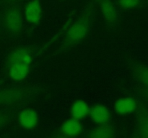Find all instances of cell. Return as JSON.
<instances>
[{
	"label": "cell",
	"mask_w": 148,
	"mask_h": 138,
	"mask_svg": "<svg viewBox=\"0 0 148 138\" xmlns=\"http://www.w3.org/2000/svg\"><path fill=\"white\" fill-rule=\"evenodd\" d=\"M94 14V4L90 2L84 9L79 17L69 24L56 53L62 54L69 51L88 36L93 22Z\"/></svg>",
	"instance_id": "cell-1"
},
{
	"label": "cell",
	"mask_w": 148,
	"mask_h": 138,
	"mask_svg": "<svg viewBox=\"0 0 148 138\" xmlns=\"http://www.w3.org/2000/svg\"><path fill=\"white\" fill-rule=\"evenodd\" d=\"M3 27L10 34L19 35L23 32V15L17 7H11L5 10L1 19Z\"/></svg>",
	"instance_id": "cell-2"
},
{
	"label": "cell",
	"mask_w": 148,
	"mask_h": 138,
	"mask_svg": "<svg viewBox=\"0 0 148 138\" xmlns=\"http://www.w3.org/2000/svg\"><path fill=\"white\" fill-rule=\"evenodd\" d=\"M27 88L16 87L0 89V106H12L23 101L30 96Z\"/></svg>",
	"instance_id": "cell-3"
},
{
	"label": "cell",
	"mask_w": 148,
	"mask_h": 138,
	"mask_svg": "<svg viewBox=\"0 0 148 138\" xmlns=\"http://www.w3.org/2000/svg\"><path fill=\"white\" fill-rule=\"evenodd\" d=\"M104 22L109 27H115L119 22V13L113 0H95Z\"/></svg>",
	"instance_id": "cell-4"
},
{
	"label": "cell",
	"mask_w": 148,
	"mask_h": 138,
	"mask_svg": "<svg viewBox=\"0 0 148 138\" xmlns=\"http://www.w3.org/2000/svg\"><path fill=\"white\" fill-rule=\"evenodd\" d=\"M24 17L31 24H38L43 14L41 0H31L25 5L23 12Z\"/></svg>",
	"instance_id": "cell-5"
},
{
	"label": "cell",
	"mask_w": 148,
	"mask_h": 138,
	"mask_svg": "<svg viewBox=\"0 0 148 138\" xmlns=\"http://www.w3.org/2000/svg\"><path fill=\"white\" fill-rule=\"evenodd\" d=\"M33 48L30 46L18 47L13 50L9 55L7 64L12 63H23L31 65L33 61Z\"/></svg>",
	"instance_id": "cell-6"
},
{
	"label": "cell",
	"mask_w": 148,
	"mask_h": 138,
	"mask_svg": "<svg viewBox=\"0 0 148 138\" xmlns=\"http://www.w3.org/2000/svg\"><path fill=\"white\" fill-rule=\"evenodd\" d=\"M89 116L95 124H107L111 119V112L106 105L96 103L90 107Z\"/></svg>",
	"instance_id": "cell-7"
},
{
	"label": "cell",
	"mask_w": 148,
	"mask_h": 138,
	"mask_svg": "<svg viewBox=\"0 0 148 138\" xmlns=\"http://www.w3.org/2000/svg\"><path fill=\"white\" fill-rule=\"evenodd\" d=\"M135 112V136L137 137L148 138V109L143 105H138Z\"/></svg>",
	"instance_id": "cell-8"
},
{
	"label": "cell",
	"mask_w": 148,
	"mask_h": 138,
	"mask_svg": "<svg viewBox=\"0 0 148 138\" xmlns=\"http://www.w3.org/2000/svg\"><path fill=\"white\" fill-rule=\"evenodd\" d=\"M138 102L132 96H124L117 99L114 103L116 113L121 116L131 114L136 112L138 107Z\"/></svg>",
	"instance_id": "cell-9"
},
{
	"label": "cell",
	"mask_w": 148,
	"mask_h": 138,
	"mask_svg": "<svg viewBox=\"0 0 148 138\" xmlns=\"http://www.w3.org/2000/svg\"><path fill=\"white\" fill-rule=\"evenodd\" d=\"M132 72L140 84V93L148 100V66L134 64L132 67Z\"/></svg>",
	"instance_id": "cell-10"
},
{
	"label": "cell",
	"mask_w": 148,
	"mask_h": 138,
	"mask_svg": "<svg viewBox=\"0 0 148 138\" xmlns=\"http://www.w3.org/2000/svg\"><path fill=\"white\" fill-rule=\"evenodd\" d=\"M18 122L20 126L26 130L34 129L38 123V114L32 108L23 109L18 114Z\"/></svg>",
	"instance_id": "cell-11"
},
{
	"label": "cell",
	"mask_w": 148,
	"mask_h": 138,
	"mask_svg": "<svg viewBox=\"0 0 148 138\" xmlns=\"http://www.w3.org/2000/svg\"><path fill=\"white\" fill-rule=\"evenodd\" d=\"M7 73L14 81L20 82L27 78L30 72V66L23 63H12L7 64Z\"/></svg>",
	"instance_id": "cell-12"
},
{
	"label": "cell",
	"mask_w": 148,
	"mask_h": 138,
	"mask_svg": "<svg viewBox=\"0 0 148 138\" xmlns=\"http://www.w3.org/2000/svg\"><path fill=\"white\" fill-rule=\"evenodd\" d=\"M83 125L80 120L73 117L66 119L60 126V132L63 136L68 137H78L82 133Z\"/></svg>",
	"instance_id": "cell-13"
},
{
	"label": "cell",
	"mask_w": 148,
	"mask_h": 138,
	"mask_svg": "<svg viewBox=\"0 0 148 138\" xmlns=\"http://www.w3.org/2000/svg\"><path fill=\"white\" fill-rule=\"evenodd\" d=\"M90 106L83 99H77L72 103L70 107L71 116L78 120H82L89 116Z\"/></svg>",
	"instance_id": "cell-14"
},
{
	"label": "cell",
	"mask_w": 148,
	"mask_h": 138,
	"mask_svg": "<svg viewBox=\"0 0 148 138\" xmlns=\"http://www.w3.org/2000/svg\"><path fill=\"white\" fill-rule=\"evenodd\" d=\"M88 136L92 138H112L116 136V131L108 124L98 125L89 132Z\"/></svg>",
	"instance_id": "cell-15"
},
{
	"label": "cell",
	"mask_w": 148,
	"mask_h": 138,
	"mask_svg": "<svg viewBox=\"0 0 148 138\" xmlns=\"http://www.w3.org/2000/svg\"><path fill=\"white\" fill-rule=\"evenodd\" d=\"M117 5L122 9H134L140 7L142 0H116Z\"/></svg>",
	"instance_id": "cell-16"
},
{
	"label": "cell",
	"mask_w": 148,
	"mask_h": 138,
	"mask_svg": "<svg viewBox=\"0 0 148 138\" xmlns=\"http://www.w3.org/2000/svg\"><path fill=\"white\" fill-rule=\"evenodd\" d=\"M10 122V117L7 114L0 112V130L5 127Z\"/></svg>",
	"instance_id": "cell-17"
},
{
	"label": "cell",
	"mask_w": 148,
	"mask_h": 138,
	"mask_svg": "<svg viewBox=\"0 0 148 138\" xmlns=\"http://www.w3.org/2000/svg\"><path fill=\"white\" fill-rule=\"evenodd\" d=\"M5 3L10 4H17V3L21 2V1H25V0H3Z\"/></svg>",
	"instance_id": "cell-18"
},
{
	"label": "cell",
	"mask_w": 148,
	"mask_h": 138,
	"mask_svg": "<svg viewBox=\"0 0 148 138\" xmlns=\"http://www.w3.org/2000/svg\"><path fill=\"white\" fill-rule=\"evenodd\" d=\"M147 4H148V0H147Z\"/></svg>",
	"instance_id": "cell-19"
}]
</instances>
